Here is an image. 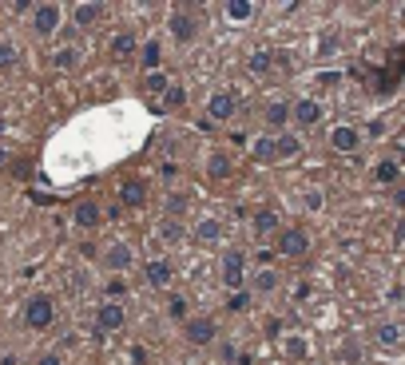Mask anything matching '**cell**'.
I'll return each mask as SVG.
<instances>
[{
  "instance_id": "30",
  "label": "cell",
  "mask_w": 405,
  "mask_h": 365,
  "mask_svg": "<svg viewBox=\"0 0 405 365\" xmlns=\"http://www.w3.org/2000/svg\"><path fill=\"white\" fill-rule=\"evenodd\" d=\"M255 290H258V294H274V290H278V274H274L270 266H262V270L255 274Z\"/></svg>"
},
{
  "instance_id": "13",
  "label": "cell",
  "mask_w": 405,
  "mask_h": 365,
  "mask_svg": "<svg viewBox=\"0 0 405 365\" xmlns=\"http://www.w3.org/2000/svg\"><path fill=\"white\" fill-rule=\"evenodd\" d=\"M330 147H334V151H342V155H350V151L362 147V131L350 127V123H338V127L330 131Z\"/></svg>"
},
{
  "instance_id": "32",
  "label": "cell",
  "mask_w": 405,
  "mask_h": 365,
  "mask_svg": "<svg viewBox=\"0 0 405 365\" xmlns=\"http://www.w3.org/2000/svg\"><path fill=\"white\" fill-rule=\"evenodd\" d=\"M167 84H171V80H167L163 72H148V80H143V87H148L151 96H163V92H167Z\"/></svg>"
},
{
  "instance_id": "36",
  "label": "cell",
  "mask_w": 405,
  "mask_h": 365,
  "mask_svg": "<svg viewBox=\"0 0 405 365\" xmlns=\"http://www.w3.org/2000/svg\"><path fill=\"white\" fill-rule=\"evenodd\" d=\"M183 210H187V195H171V199H167V219H179Z\"/></svg>"
},
{
  "instance_id": "2",
  "label": "cell",
  "mask_w": 405,
  "mask_h": 365,
  "mask_svg": "<svg viewBox=\"0 0 405 365\" xmlns=\"http://www.w3.org/2000/svg\"><path fill=\"white\" fill-rule=\"evenodd\" d=\"M28 16H32V32H36V36H52V32L60 28V20H64V8L48 0V4H32Z\"/></svg>"
},
{
  "instance_id": "26",
  "label": "cell",
  "mask_w": 405,
  "mask_h": 365,
  "mask_svg": "<svg viewBox=\"0 0 405 365\" xmlns=\"http://www.w3.org/2000/svg\"><path fill=\"white\" fill-rule=\"evenodd\" d=\"M183 222H179V219H163L159 222V238H163V243H171V246H179V243H183Z\"/></svg>"
},
{
  "instance_id": "5",
  "label": "cell",
  "mask_w": 405,
  "mask_h": 365,
  "mask_svg": "<svg viewBox=\"0 0 405 365\" xmlns=\"http://www.w3.org/2000/svg\"><path fill=\"white\" fill-rule=\"evenodd\" d=\"M167 28H171V36L179 40V44H191L195 32H199V20H195L191 8H175V13L167 16Z\"/></svg>"
},
{
  "instance_id": "29",
  "label": "cell",
  "mask_w": 405,
  "mask_h": 365,
  "mask_svg": "<svg viewBox=\"0 0 405 365\" xmlns=\"http://www.w3.org/2000/svg\"><path fill=\"white\" fill-rule=\"evenodd\" d=\"M76 64H80V48H72V44H68V48H60L56 56H52V68H60V72H72Z\"/></svg>"
},
{
  "instance_id": "31",
  "label": "cell",
  "mask_w": 405,
  "mask_h": 365,
  "mask_svg": "<svg viewBox=\"0 0 405 365\" xmlns=\"http://www.w3.org/2000/svg\"><path fill=\"white\" fill-rule=\"evenodd\" d=\"M163 103H167V108H183V103H187V87L167 84V92H163Z\"/></svg>"
},
{
  "instance_id": "16",
  "label": "cell",
  "mask_w": 405,
  "mask_h": 365,
  "mask_svg": "<svg viewBox=\"0 0 405 365\" xmlns=\"http://www.w3.org/2000/svg\"><path fill=\"white\" fill-rule=\"evenodd\" d=\"M374 182L378 187H397L402 182V163L397 159H378L374 163Z\"/></svg>"
},
{
  "instance_id": "23",
  "label": "cell",
  "mask_w": 405,
  "mask_h": 365,
  "mask_svg": "<svg viewBox=\"0 0 405 365\" xmlns=\"http://www.w3.org/2000/svg\"><path fill=\"white\" fill-rule=\"evenodd\" d=\"M262 120H267L270 127H278V131H283L286 123H290V103H286V99H274V103H267Z\"/></svg>"
},
{
  "instance_id": "8",
  "label": "cell",
  "mask_w": 405,
  "mask_h": 365,
  "mask_svg": "<svg viewBox=\"0 0 405 365\" xmlns=\"http://www.w3.org/2000/svg\"><path fill=\"white\" fill-rule=\"evenodd\" d=\"M123 322H127V310H123L120 302H104L96 310V334H111V329H123Z\"/></svg>"
},
{
  "instance_id": "18",
  "label": "cell",
  "mask_w": 405,
  "mask_h": 365,
  "mask_svg": "<svg viewBox=\"0 0 405 365\" xmlns=\"http://www.w3.org/2000/svg\"><path fill=\"white\" fill-rule=\"evenodd\" d=\"M246 68H250V76H270L274 68H278V56H274L270 48H258V52H250Z\"/></svg>"
},
{
  "instance_id": "1",
  "label": "cell",
  "mask_w": 405,
  "mask_h": 365,
  "mask_svg": "<svg viewBox=\"0 0 405 365\" xmlns=\"http://www.w3.org/2000/svg\"><path fill=\"white\" fill-rule=\"evenodd\" d=\"M52 322H56V302H52L48 294L28 298V302H24V326L28 329H48Z\"/></svg>"
},
{
  "instance_id": "7",
  "label": "cell",
  "mask_w": 405,
  "mask_h": 365,
  "mask_svg": "<svg viewBox=\"0 0 405 365\" xmlns=\"http://www.w3.org/2000/svg\"><path fill=\"white\" fill-rule=\"evenodd\" d=\"M135 52H139V40H135V32H115V36L108 40V56L115 64H127V60H135Z\"/></svg>"
},
{
  "instance_id": "39",
  "label": "cell",
  "mask_w": 405,
  "mask_h": 365,
  "mask_svg": "<svg viewBox=\"0 0 405 365\" xmlns=\"http://www.w3.org/2000/svg\"><path fill=\"white\" fill-rule=\"evenodd\" d=\"M36 365H64V362H60V353H44Z\"/></svg>"
},
{
  "instance_id": "22",
  "label": "cell",
  "mask_w": 405,
  "mask_h": 365,
  "mask_svg": "<svg viewBox=\"0 0 405 365\" xmlns=\"http://www.w3.org/2000/svg\"><path fill=\"white\" fill-rule=\"evenodd\" d=\"M222 16H227L231 24H246V20L255 16V4H250V0H227V4H222Z\"/></svg>"
},
{
  "instance_id": "10",
  "label": "cell",
  "mask_w": 405,
  "mask_h": 365,
  "mask_svg": "<svg viewBox=\"0 0 405 365\" xmlns=\"http://www.w3.org/2000/svg\"><path fill=\"white\" fill-rule=\"evenodd\" d=\"M234 111H239V99H234L231 92H215V96L207 99V115H211L215 123L234 120Z\"/></svg>"
},
{
  "instance_id": "38",
  "label": "cell",
  "mask_w": 405,
  "mask_h": 365,
  "mask_svg": "<svg viewBox=\"0 0 405 365\" xmlns=\"http://www.w3.org/2000/svg\"><path fill=\"white\" fill-rule=\"evenodd\" d=\"M306 207H310V210L322 207V191H306Z\"/></svg>"
},
{
  "instance_id": "37",
  "label": "cell",
  "mask_w": 405,
  "mask_h": 365,
  "mask_svg": "<svg viewBox=\"0 0 405 365\" xmlns=\"http://www.w3.org/2000/svg\"><path fill=\"white\" fill-rule=\"evenodd\" d=\"M123 294H127V282H123V278H111V282H108V302H120Z\"/></svg>"
},
{
  "instance_id": "3",
  "label": "cell",
  "mask_w": 405,
  "mask_h": 365,
  "mask_svg": "<svg viewBox=\"0 0 405 365\" xmlns=\"http://www.w3.org/2000/svg\"><path fill=\"white\" fill-rule=\"evenodd\" d=\"M183 338L191 341V345H211V341L219 338V326H215V317H187Z\"/></svg>"
},
{
  "instance_id": "20",
  "label": "cell",
  "mask_w": 405,
  "mask_h": 365,
  "mask_svg": "<svg viewBox=\"0 0 405 365\" xmlns=\"http://www.w3.org/2000/svg\"><path fill=\"white\" fill-rule=\"evenodd\" d=\"M374 341H378L381 350H397V345H402V326H397V322H381V326H374Z\"/></svg>"
},
{
  "instance_id": "11",
  "label": "cell",
  "mask_w": 405,
  "mask_h": 365,
  "mask_svg": "<svg viewBox=\"0 0 405 365\" xmlns=\"http://www.w3.org/2000/svg\"><path fill=\"white\" fill-rule=\"evenodd\" d=\"M171 278H175V266H171V262H163V258H151L148 266H143V282H148L151 290L171 286Z\"/></svg>"
},
{
  "instance_id": "17",
  "label": "cell",
  "mask_w": 405,
  "mask_h": 365,
  "mask_svg": "<svg viewBox=\"0 0 405 365\" xmlns=\"http://www.w3.org/2000/svg\"><path fill=\"white\" fill-rule=\"evenodd\" d=\"M99 16H104V4H96V0H80L72 8V20L80 28H92V24H99Z\"/></svg>"
},
{
  "instance_id": "21",
  "label": "cell",
  "mask_w": 405,
  "mask_h": 365,
  "mask_svg": "<svg viewBox=\"0 0 405 365\" xmlns=\"http://www.w3.org/2000/svg\"><path fill=\"white\" fill-rule=\"evenodd\" d=\"M139 64H143V72H159V64H163V48H159V40H148V44H139Z\"/></svg>"
},
{
  "instance_id": "33",
  "label": "cell",
  "mask_w": 405,
  "mask_h": 365,
  "mask_svg": "<svg viewBox=\"0 0 405 365\" xmlns=\"http://www.w3.org/2000/svg\"><path fill=\"white\" fill-rule=\"evenodd\" d=\"M255 159L258 163H274V135H267V139L255 143Z\"/></svg>"
},
{
  "instance_id": "6",
  "label": "cell",
  "mask_w": 405,
  "mask_h": 365,
  "mask_svg": "<svg viewBox=\"0 0 405 365\" xmlns=\"http://www.w3.org/2000/svg\"><path fill=\"white\" fill-rule=\"evenodd\" d=\"M306 250H310L306 231H298V227L278 231V255H283V258H306Z\"/></svg>"
},
{
  "instance_id": "19",
  "label": "cell",
  "mask_w": 405,
  "mask_h": 365,
  "mask_svg": "<svg viewBox=\"0 0 405 365\" xmlns=\"http://www.w3.org/2000/svg\"><path fill=\"white\" fill-rule=\"evenodd\" d=\"M72 219H76V227H96L99 219H104V210H99V203H92V199H84V203H76V210H72Z\"/></svg>"
},
{
  "instance_id": "27",
  "label": "cell",
  "mask_w": 405,
  "mask_h": 365,
  "mask_svg": "<svg viewBox=\"0 0 405 365\" xmlns=\"http://www.w3.org/2000/svg\"><path fill=\"white\" fill-rule=\"evenodd\" d=\"M255 231L258 234H274V231H278V210H267V207L255 210Z\"/></svg>"
},
{
  "instance_id": "9",
  "label": "cell",
  "mask_w": 405,
  "mask_h": 365,
  "mask_svg": "<svg viewBox=\"0 0 405 365\" xmlns=\"http://www.w3.org/2000/svg\"><path fill=\"white\" fill-rule=\"evenodd\" d=\"M143 203H148V182L143 179H123L120 182V199H115V207H143Z\"/></svg>"
},
{
  "instance_id": "35",
  "label": "cell",
  "mask_w": 405,
  "mask_h": 365,
  "mask_svg": "<svg viewBox=\"0 0 405 365\" xmlns=\"http://www.w3.org/2000/svg\"><path fill=\"white\" fill-rule=\"evenodd\" d=\"M167 314H171V317H187V298H183V294H171V298H167Z\"/></svg>"
},
{
  "instance_id": "25",
  "label": "cell",
  "mask_w": 405,
  "mask_h": 365,
  "mask_svg": "<svg viewBox=\"0 0 405 365\" xmlns=\"http://www.w3.org/2000/svg\"><path fill=\"white\" fill-rule=\"evenodd\" d=\"M207 175H211L215 182L231 179V159L222 155V151H219V155H211V159H207Z\"/></svg>"
},
{
  "instance_id": "4",
  "label": "cell",
  "mask_w": 405,
  "mask_h": 365,
  "mask_svg": "<svg viewBox=\"0 0 405 365\" xmlns=\"http://www.w3.org/2000/svg\"><path fill=\"white\" fill-rule=\"evenodd\" d=\"M222 282H227L231 290H243L246 286V255L243 250H227V255H222Z\"/></svg>"
},
{
  "instance_id": "14",
  "label": "cell",
  "mask_w": 405,
  "mask_h": 365,
  "mask_svg": "<svg viewBox=\"0 0 405 365\" xmlns=\"http://www.w3.org/2000/svg\"><path fill=\"white\" fill-rule=\"evenodd\" d=\"M191 238H195V246H215V243H222V222H219V219H199L195 231H191Z\"/></svg>"
},
{
  "instance_id": "34",
  "label": "cell",
  "mask_w": 405,
  "mask_h": 365,
  "mask_svg": "<svg viewBox=\"0 0 405 365\" xmlns=\"http://www.w3.org/2000/svg\"><path fill=\"white\" fill-rule=\"evenodd\" d=\"M227 310H231V314H246V310H250V294H246V290H234L231 302H227Z\"/></svg>"
},
{
  "instance_id": "24",
  "label": "cell",
  "mask_w": 405,
  "mask_h": 365,
  "mask_svg": "<svg viewBox=\"0 0 405 365\" xmlns=\"http://www.w3.org/2000/svg\"><path fill=\"white\" fill-rule=\"evenodd\" d=\"M298 151H302L298 135H274V159H294Z\"/></svg>"
},
{
  "instance_id": "15",
  "label": "cell",
  "mask_w": 405,
  "mask_h": 365,
  "mask_svg": "<svg viewBox=\"0 0 405 365\" xmlns=\"http://www.w3.org/2000/svg\"><path fill=\"white\" fill-rule=\"evenodd\" d=\"M132 262H135V255H132V246H127V243H111L108 250H104V266H108V270H120V274H123Z\"/></svg>"
},
{
  "instance_id": "12",
  "label": "cell",
  "mask_w": 405,
  "mask_h": 365,
  "mask_svg": "<svg viewBox=\"0 0 405 365\" xmlns=\"http://www.w3.org/2000/svg\"><path fill=\"white\" fill-rule=\"evenodd\" d=\"M290 120L298 123V127H314V123H322V103L318 99H298V103H290Z\"/></svg>"
},
{
  "instance_id": "28",
  "label": "cell",
  "mask_w": 405,
  "mask_h": 365,
  "mask_svg": "<svg viewBox=\"0 0 405 365\" xmlns=\"http://www.w3.org/2000/svg\"><path fill=\"white\" fill-rule=\"evenodd\" d=\"M16 64H20V48L13 40H0V72H13Z\"/></svg>"
}]
</instances>
